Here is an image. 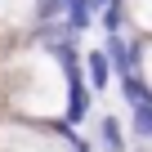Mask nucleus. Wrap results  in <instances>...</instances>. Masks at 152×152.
<instances>
[{"instance_id":"nucleus-3","label":"nucleus","mask_w":152,"mask_h":152,"mask_svg":"<svg viewBox=\"0 0 152 152\" xmlns=\"http://www.w3.org/2000/svg\"><path fill=\"white\" fill-rule=\"evenodd\" d=\"M81 63H85V72H81L85 85H94V94H103V90L112 85V63H107V54H103V49H90Z\"/></svg>"},{"instance_id":"nucleus-2","label":"nucleus","mask_w":152,"mask_h":152,"mask_svg":"<svg viewBox=\"0 0 152 152\" xmlns=\"http://www.w3.org/2000/svg\"><path fill=\"white\" fill-rule=\"evenodd\" d=\"M103 54H107L112 72H121V76H125V72H139V40H134V36H130V40H125L121 31L107 36V49H103Z\"/></svg>"},{"instance_id":"nucleus-8","label":"nucleus","mask_w":152,"mask_h":152,"mask_svg":"<svg viewBox=\"0 0 152 152\" xmlns=\"http://www.w3.org/2000/svg\"><path fill=\"white\" fill-rule=\"evenodd\" d=\"M85 5H90V14H103L107 5H116V0H85Z\"/></svg>"},{"instance_id":"nucleus-5","label":"nucleus","mask_w":152,"mask_h":152,"mask_svg":"<svg viewBox=\"0 0 152 152\" xmlns=\"http://www.w3.org/2000/svg\"><path fill=\"white\" fill-rule=\"evenodd\" d=\"M99 152H125V130L116 116H99Z\"/></svg>"},{"instance_id":"nucleus-4","label":"nucleus","mask_w":152,"mask_h":152,"mask_svg":"<svg viewBox=\"0 0 152 152\" xmlns=\"http://www.w3.org/2000/svg\"><path fill=\"white\" fill-rule=\"evenodd\" d=\"M94 27V14H90V5L85 0H67V9H63V31L76 40L81 31H90Z\"/></svg>"},{"instance_id":"nucleus-1","label":"nucleus","mask_w":152,"mask_h":152,"mask_svg":"<svg viewBox=\"0 0 152 152\" xmlns=\"http://www.w3.org/2000/svg\"><path fill=\"white\" fill-rule=\"evenodd\" d=\"M0 152H90V143L63 125H31V121H5L0 125Z\"/></svg>"},{"instance_id":"nucleus-6","label":"nucleus","mask_w":152,"mask_h":152,"mask_svg":"<svg viewBox=\"0 0 152 152\" xmlns=\"http://www.w3.org/2000/svg\"><path fill=\"white\" fill-rule=\"evenodd\" d=\"M130 134L152 143V99H143V103H134V107H130Z\"/></svg>"},{"instance_id":"nucleus-7","label":"nucleus","mask_w":152,"mask_h":152,"mask_svg":"<svg viewBox=\"0 0 152 152\" xmlns=\"http://www.w3.org/2000/svg\"><path fill=\"white\" fill-rule=\"evenodd\" d=\"M99 18H103V31H107V36H116V31L125 27V0H116V5H107V9L99 14Z\"/></svg>"}]
</instances>
